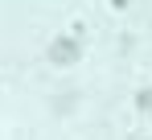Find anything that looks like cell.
<instances>
[{"mask_svg": "<svg viewBox=\"0 0 152 140\" xmlns=\"http://www.w3.org/2000/svg\"><path fill=\"white\" fill-rule=\"evenodd\" d=\"M136 103H140V111H144V116H152V87H144V91H140V99H136Z\"/></svg>", "mask_w": 152, "mask_h": 140, "instance_id": "cell-2", "label": "cell"}, {"mask_svg": "<svg viewBox=\"0 0 152 140\" xmlns=\"http://www.w3.org/2000/svg\"><path fill=\"white\" fill-rule=\"evenodd\" d=\"M78 58H82V46L74 37H53V46H50V62L53 66H74Z\"/></svg>", "mask_w": 152, "mask_h": 140, "instance_id": "cell-1", "label": "cell"}]
</instances>
